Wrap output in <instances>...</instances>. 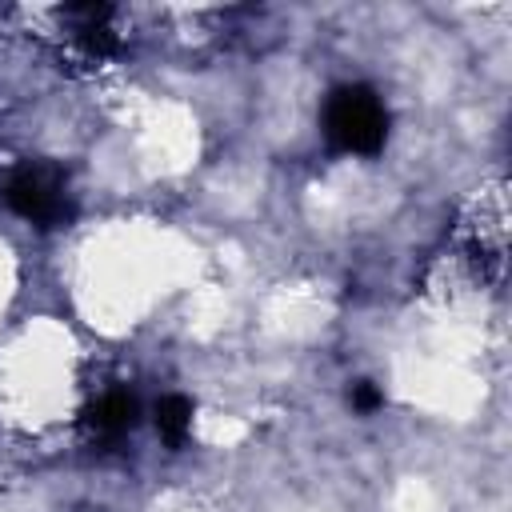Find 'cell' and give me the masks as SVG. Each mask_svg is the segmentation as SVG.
I'll list each match as a JSON object with an SVG mask.
<instances>
[{"mask_svg": "<svg viewBox=\"0 0 512 512\" xmlns=\"http://www.w3.org/2000/svg\"><path fill=\"white\" fill-rule=\"evenodd\" d=\"M4 200H8V208L16 216H24L36 228H60L72 216V204H68V188H64L60 168L40 164V160H28V164H20V168L8 172Z\"/></svg>", "mask_w": 512, "mask_h": 512, "instance_id": "cell-2", "label": "cell"}, {"mask_svg": "<svg viewBox=\"0 0 512 512\" xmlns=\"http://www.w3.org/2000/svg\"><path fill=\"white\" fill-rule=\"evenodd\" d=\"M156 432L168 448H184L188 432H192V404L184 396H160L156 400Z\"/></svg>", "mask_w": 512, "mask_h": 512, "instance_id": "cell-4", "label": "cell"}, {"mask_svg": "<svg viewBox=\"0 0 512 512\" xmlns=\"http://www.w3.org/2000/svg\"><path fill=\"white\" fill-rule=\"evenodd\" d=\"M324 136L340 152L376 156L388 140V108L368 84H340L324 100Z\"/></svg>", "mask_w": 512, "mask_h": 512, "instance_id": "cell-1", "label": "cell"}, {"mask_svg": "<svg viewBox=\"0 0 512 512\" xmlns=\"http://www.w3.org/2000/svg\"><path fill=\"white\" fill-rule=\"evenodd\" d=\"M348 400H352L356 412H376V408L384 404V392H380L372 380H356L352 392H348Z\"/></svg>", "mask_w": 512, "mask_h": 512, "instance_id": "cell-5", "label": "cell"}, {"mask_svg": "<svg viewBox=\"0 0 512 512\" xmlns=\"http://www.w3.org/2000/svg\"><path fill=\"white\" fill-rule=\"evenodd\" d=\"M136 416H140V404H136V396H132L128 388L104 392V396L84 412L92 436H100V440H120L124 432L136 428Z\"/></svg>", "mask_w": 512, "mask_h": 512, "instance_id": "cell-3", "label": "cell"}]
</instances>
